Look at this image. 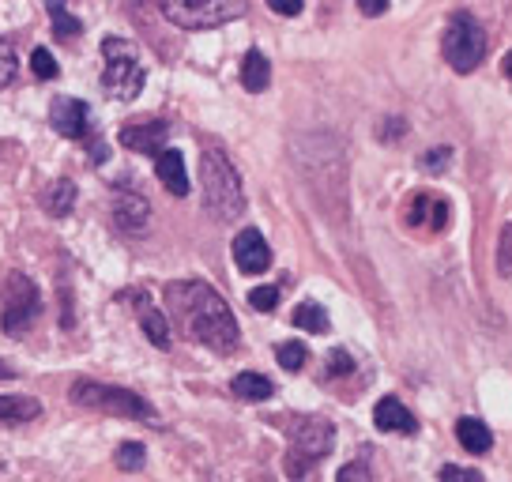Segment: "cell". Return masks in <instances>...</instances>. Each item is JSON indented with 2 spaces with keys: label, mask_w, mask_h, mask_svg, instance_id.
Here are the masks:
<instances>
[{
  "label": "cell",
  "mask_w": 512,
  "mask_h": 482,
  "mask_svg": "<svg viewBox=\"0 0 512 482\" xmlns=\"http://www.w3.org/2000/svg\"><path fill=\"white\" fill-rule=\"evenodd\" d=\"M72 403H80L87 411H98V415H113V418H147V422H159L155 407L128 392V388H113V385H98V381H76L72 385Z\"/></svg>",
  "instance_id": "cell-6"
},
{
  "label": "cell",
  "mask_w": 512,
  "mask_h": 482,
  "mask_svg": "<svg viewBox=\"0 0 512 482\" xmlns=\"http://www.w3.org/2000/svg\"><path fill=\"white\" fill-rule=\"evenodd\" d=\"M441 482H486L479 471H467V467H456V464H445L441 467Z\"/></svg>",
  "instance_id": "cell-32"
},
{
  "label": "cell",
  "mask_w": 512,
  "mask_h": 482,
  "mask_svg": "<svg viewBox=\"0 0 512 482\" xmlns=\"http://www.w3.org/2000/svg\"><path fill=\"white\" fill-rule=\"evenodd\" d=\"M249 306H253L256 313H272V309L279 306V287H256L253 294H249Z\"/></svg>",
  "instance_id": "cell-27"
},
{
  "label": "cell",
  "mask_w": 512,
  "mask_h": 482,
  "mask_svg": "<svg viewBox=\"0 0 512 482\" xmlns=\"http://www.w3.org/2000/svg\"><path fill=\"white\" fill-rule=\"evenodd\" d=\"M49 125H53V132H61L64 140H83V136L91 132V106L68 95L53 98V106H49Z\"/></svg>",
  "instance_id": "cell-9"
},
{
  "label": "cell",
  "mask_w": 512,
  "mask_h": 482,
  "mask_svg": "<svg viewBox=\"0 0 512 482\" xmlns=\"http://www.w3.org/2000/svg\"><path fill=\"white\" fill-rule=\"evenodd\" d=\"M497 272L512 275V223L501 230V241H497Z\"/></svg>",
  "instance_id": "cell-29"
},
{
  "label": "cell",
  "mask_w": 512,
  "mask_h": 482,
  "mask_svg": "<svg viewBox=\"0 0 512 482\" xmlns=\"http://www.w3.org/2000/svg\"><path fill=\"white\" fill-rule=\"evenodd\" d=\"M166 306L174 313V321L181 324V332L196 343L211 347L215 354L238 351V321L230 306L223 302V294L204 283V279H177L166 283Z\"/></svg>",
  "instance_id": "cell-1"
},
{
  "label": "cell",
  "mask_w": 512,
  "mask_h": 482,
  "mask_svg": "<svg viewBox=\"0 0 512 482\" xmlns=\"http://www.w3.org/2000/svg\"><path fill=\"white\" fill-rule=\"evenodd\" d=\"M16 72H19L16 46H12L8 38H0V87H8V83L16 80Z\"/></svg>",
  "instance_id": "cell-25"
},
{
  "label": "cell",
  "mask_w": 512,
  "mask_h": 482,
  "mask_svg": "<svg viewBox=\"0 0 512 482\" xmlns=\"http://www.w3.org/2000/svg\"><path fill=\"white\" fill-rule=\"evenodd\" d=\"M12 377H16V370H12V366L0 358V381H12Z\"/></svg>",
  "instance_id": "cell-37"
},
{
  "label": "cell",
  "mask_w": 512,
  "mask_h": 482,
  "mask_svg": "<svg viewBox=\"0 0 512 482\" xmlns=\"http://www.w3.org/2000/svg\"><path fill=\"white\" fill-rule=\"evenodd\" d=\"M49 16H53V31L61 34V38H76V34L83 31V27H80V19L72 16L68 8H61V12H49Z\"/></svg>",
  "instance_id": "cell-30"
},
{
  "label": "cell",
  "mask_w": 512,
  "mask_h": 482,
  "mask_svg": "<svg viewBox=\"0 0 512 482\" xmlns=\"http://www.w3.org/2000/svg\"><path fill=\"white\" fill-rule=\"evenodd\" d=\"M294 328H302V332H328L332 328V321H328V313H324V306H317V302H302V306L294 309Z\"/></svg>",
  "instance_id": "cell-22"
},
{
  "label": "cell",
  "mask_w": 512,
  "mask_h": 482,
  "mask_svg": "<svg viewBox=\"0 0 512 482\" xmlns=\"http://www.w3.org/2000/svg\"><path fill=\"white\" fill-rule=\"evenodd\" d=\"M403 129H407V125H403L400 117H392V125H388V129H381V136H384V140H396Z\"/></svg>",
  "instance_id": "cell-36"
},
{
  "label": "cell",
  "mask_w": 512,
  "mask_h": 482,
  "mask_svg": "<svg viewBox=\"0 0 512 482\" xmlns=\"http://www.w3.org/2000/svg\"><path fill=\"white\" fill-rule=\"evenodd\" d=\"M166 136H170V125L166 121H140V125H125L121 129V147L128 151H140V155H159L162 147H166Z\"/></svg>",
  "instance_id": "cell-11"
},
{
  "label": "cell",
  "mask_w": 512,
  "mask_h": 482,
  "mask_svg": "<svg viewBox=\"0 0 512 482\" xmlns=\"http://www.w3.org/2000/svg\"><path fill=\"white\" fill-rule=\"evenodd\" d=\"M234 264H238L245 275H260L268 272V264H272V249H268V241L260 230H241L238 238H234Z\"/></svg>",
  "instance_id": "cell-10"
},
{
  "label": "cell",
  "mask_w": 512,
  "mask_h": 482,
  "mask_svg": "<svg viewBox=\"0 0 512 482\" xmlns=\"http://www.w3.org/2000/svg\"><path fill=\"white\" fill-rule=\"evenodd\" d=\"M200 181H204V208L211 211V219L230 223L245 215V189L241 177L234 170V162L226 159L219 147H208L200 155Z\"/></svg>",
  "instance_id": "cell-2"
},
{
  "label": "cell",
  "mask_w": 512,
  "mask_h": 482,
  "mask_svg": "<svg viewBox=\"0 0 512 482\" xmlns=\"http://www.w3.org/2000/svg\"><path fill=\"white\" fill-rule=\"evenodd\" d=\"M275 358H279V366L287 373H298L309 362V351H305V343H298V339H287V343L275 347Z\"/></svg>",
  "instance_id": "cell-23"
},
{
  "label": "cell",
  "mask_w": 512,
  "mask_h": 482,
  "mask_svg": "<svg viewBox=\"0 0 512 482\" xmlns=\"http://www.w3.org/2000/svg\"><path fill=\"white\" fill-rule=\"evenodd\" d=\"M230 392L245 403H264L275 396V385L268 381V377H260V373H238L234 385H230Z\"/></svg>",
  "instance_id": "cell-20"
},
{
  "label": "cell",
  "mask_w": 512,
  "mask_h": 482,
  "mask_svg": "<svg viewBox=\"0 0 512 482\" xmlns=\"http://www.w3.org/2000/svg\"><path fill=\"white\" fill-rule=\"evenodd\" d=\"M268 83H272V65H268V57L260 53V49H249L245 53V61H241V87L245 91H268Z\"/></svg>",
  "instance_id": "cell-19"
},
{
  "label": "cell",
  "mask_w": 512,
  "mask_h": 482,
  "mask_svg": "<svg viewBox=\"0 0 512 482\" xmlns=\"http://www.w3.org/2000/svg\"><path fill=\"white\" fill-rule=\"evenodd\" d=\"M42 309V298H38V287H34L27 275H12L8 279V290H4V332L8 336H23V328L38 317Z\"/></svg>",
  "instance_id": "cell-8"
},
{
  "label": "cell",
  "mask_w": 512,
  "mask_h": 482,
  "mask_svg": "<svg viewBox=\"0 0 512 482\" xmlns=\"http://www.w3.org/2000/svg\"><path fill=\"white\" fill-rule=\"evenodd\" d=\"M441 53H445V61L452 72H475L482 65V57H486V31L479 27V19L467 16V12H456V16L448 19L445 27V38H441Z\"/></svg>",
  "instance_id": "cell-7"
},
{
  "label": "cell",
  "mask_w": 512,
  "mask_h": 482,
  "mask_svg": "<svg viewBox=\"0 0 512 482\" xmlns=\"http://www.w3.org/2000/svg\"><path fill=\"white\" fill-rule=\"evenodd\" d=\"M42 208H46V215H53V219H64L68 211L76 208V181L72 177H57V181H49L46 189H42Z\"/></svg>",
  "instance_id": "cell-17"
},
{
  "label": "cell",
  "mask_w": 512,
  "mask_h": 482,
  "mask_svg": "<svg viewBox=\"0 0 512 482\" xmlns=\"http://www.w3.org/2000/svg\"><path fill=\"white\" fill-rule=\"evenodd\" d=\"M456 441H460L467 452L482 456V452H490V445H494V434H490V426H486L482 418L464 415L460 422H456Z\"/></svg>",
  "instance_id": "cell-18"
},
{
  "label": "cell",
  "mask_w": 512,
  "mask_h": 482,
  "mask_svg": "<svg viewBox=\"0 0 512 482\" xmlns=\"http://www.w3.org/2000/svg\"><path fill=\"white\" fill-rule=\"evenodd\" d=\"M155 174L166 185V193L189 196V170H185V155L177 147H162L155 155Z\"/></svg>",
  "instance_id": "cell-15"
},
{
  "label": "cell",
  "mask_w": 512,
  "mask_h": 482,
  "mask_svg": "<svg viewBox=\"0 0 512 482\" xmlns=\"http://www.w3.org/2000/svg\"><path fill=\"white\" fill-rule=\"evenodd\" d=\"M162 16L181 31H211L249 12V0H159Z\"/></svg>",
  "instance_id": "cell-4"
},
{
  "label": "cell",
  "mask_w": 512,
  "mask_h": 482,
  "mask_svg": "<svg viewBox=\"0 0 512 482\" xmlns=\"http://www.w3.org/2000/svg\"><path fill=\"white\" fill-rule=\"evenodd\" d=\"M113 464H117V471H140L147 464V449L140 441H125L121 449L113 452Z\"/></svg>",
  "instance_id": "cell-24"
},
{
  "label": "cell",
  "mask_w": 512,
  "mask_h": 482,
  "mask_svg": "<svg viewBox=\"0 0 512 482\" xmlns=\"http://www.w3.org/2000/svg\"><path fill=\"white\" fill-rule=\"evenodd\" d=\"M132 309H136V321H140V328H144V336L151 339V347L170 351L174 336H170V321L159 313V306H155L147 294H132Z\"/></svg>",
  "instance_id": "cell-14"
},
{
  "label": "cell",
  "mask_w": 512,
  "mask_h": 482,
  "mask_svg": "<svg viewBox=\"0 0 512 482\" xmlns=\"http://www.w3.org/2000/svg\"><path fill=\"white\" fill-rule=\"evenodd\" d=\"M407 223L418 226V230H445L448 226V200L445 196H433V193H418L411 204H407Z\"/></svg>",
  "instance_id": "cell-13"
},
{
  "label": "cell",
  "mask_w": 512,
  "mask_h": 482,
  "mask_svg": "<svg viewBox=\"0 0 512 482\" xmlns=\"http://www.w3.org/2000/svg\"><path fill=\"white\" fill-rule=\"evenodd\" d=\"M339 482H373V475H369V467L358 460V464L339 467Z\"/></svg>",
  "instance_id": "cell-33"
},
{
  "label": "cell",
  "mask_w": 512,
  "mask_h": 482,
  "mask_svg": "<svg viewBox=\"0 0 512 482\" xmlns=\"http://www.w3.org/2000/svg\"><path fill=\"white\" fill-rule=\"evenodd\" d=\"M448 162H452V147H430V151L422 155V170H426V174H441Z\"/></svg>",
  "instance_id": "cell-28"
},
{
  "label": "cell",
  "mask_w": 512,
  "mask_h": 482,
  "mask_svg": "<svg viewBox=\"0 0 512 482\" xmlns=\"http://www.w3.org/2000/svg\"><path fill=\"white\" fill-rule=\"evenodd\" d=\"M505 76L512 80V49H509V57H505Z\"/></svg>",
  "instance_id": "cell-38"
},
{
  "label": "cell",
  "mask_w": 512,
  "mask_h": 482,
  "mask_svg": "<svg viewBox=\"0 0 512 482\" xmlns=\"http://www.w3.org/2000/svg\"><path fill=\"white\" fill-rule=\"evenodd\" d=\"M102 57H106V68H102V87H106V95L121 98V102H132V98L144 91V80H147L136 46L125 42V38H106V42H102Z\"/></svg>",
  "instance_id": "cell-5"
},
{
  "label": "cell",
  "mask_w": 512,
  "mask_h": 482,
  "mask_svg": "<svg viewBox=\"0 0 512 482\" xmlns=\"http://www.w3.org/2000/svg\"><path fill=\"white\" fill-rule=\"evenodd\" d=\"M354 370V358L347 351H332L328 354V377H343V373H351Z\"/></svg>",
  "instance_id": "cell-31"
},
{
  "label": "cell",
  "mask_w": 512,
  "mask_h": 482,
  "mask_svg": "<svg viewBox=\"0 0 512 482\" xmlns=\"http://www.w3.org/2000/svg\"><path fill=\"white\" fill-rule=\"evenodd\" d=\"M290 452H287V475L294 482L309 479V467H317L332 445H336V426L328 418L305 415V418H290Z\"/></svg>",
  "instance_id": "cell-3"
},
{
  "label": "cell",
  "mask_w": 512,
  "mask_h": 482,
  "mask_svg": "<svg viewBox=\"0 0 512 482\" xmlns=\"http://www.w3.org/2000/svg\"><path fill=\"white\" fill-rule=\"evenodd\" d=\"M31 72L38 76V80H57V76H61V68H57V61H53V53L42 46L31 53Z\"/></svg>",
  "instance_id": "cell-26"
},
{
  "label": "cell",
  "mask_w": 512,
  "mask_h": 482,
  "mask_svg": "<svg viewBox=\"0 0 512 482\" xmlns=\"http://www.w3.org/2000/svg\"><path fill=\"white\" fill-rule=\"evenodd\" d=\"M373 422H377V430H384V434H418V422L415 415L403 407L396 396H384L377 407H373Z\"/></svg>",
  "instance_id": "cell-16"
},
{
  "label": "cell",
  "mask_w": 512,
  "mask_h": 482,
  "mask_svg": "<svg viewBox=\"0 0 512 482\" xmlns=\"http://www.w3.org/2000/svg\"><path fill=\"white\" fill-rule=\"evenodd\" d=\"M268 8L275 16H302L305 0H268Z\"/></svg>",
  "instance_id": "cell-34"
},
{
  "label": "cell",
  "mask_w": 512,
  "mask_h": 482,
  "mask_svg": "<svg viewBox=\"0 0 512 482\" xmlns=\"http://www.w3.org/2000/svg\"><path fill=\"white\" fill-rule=\"evenodd\" d=\"M147 219H151V204H147L140 193L121 189V193L113 196V226H117V230L140 234V230H147Z\"/></svg>",
  "instance_id": "cell-12"
},
{
  "label": "cell",
  "mask_w": 512,
  "mask_h": 482,
  "mask_svg": "<svg viewBox=\"0 0 512 482\" xmlns=\"http://www.w3.org/2000/svg\"><path fill=\"white\" fill-rule=\"evenodd\" d=\"M384 8H388V0H358V12L362 16H384Z\"/></svg>",
  "instance_id": "cell-35"
},
{
  "label": "cell",
  "mask_w": 512,
  "mask_h": 482,
  "mask_svg": "<svg viewBox=\"0 0 512 482\" xmlns=\"http://www.w3.org/2000/svg\"><path fill=\"white\" fill-rule=\"evenodd\" d=\"M42 415V403L31 396H0V422H27Z\"/></svg>",
  "instance_id": "cell-21"
}]
</instances>
